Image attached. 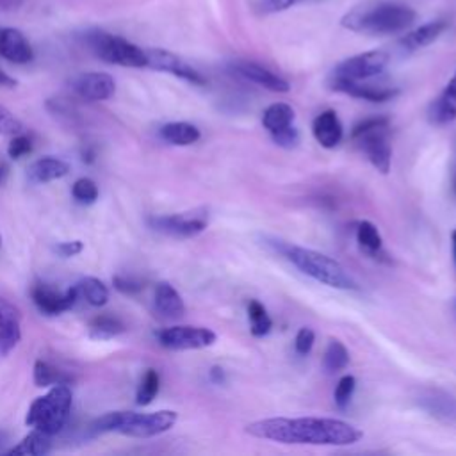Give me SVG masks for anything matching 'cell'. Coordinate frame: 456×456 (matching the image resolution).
<instances>
[{
    "mask_svg": "<svg viewBox=\"0 0 456 456\" xmlns=\"http://www.w3.org/2000/svg\"><path fill=\"white\" fill-rule=\"evenodd\" d=\"M146 59H148L146 68L175 75V77H179V79H182L189 84H195V86H205L207 84V79L195 66H191L188 61H184L181 56H177L170 50L146 49Z\"/></svg>",
    "mask_w": 456,
    "mask_h": 456,
    "instance_id": "cell-11",
    "label": "cell"
},
{
    "mask_svg": "<svg viewBox=\"0 0 456 456\" xmlns=\"http://www.w3.org/2000/svg\"><path fill=\"white\" fill-rule=\"evenodd\" d=\"M389 61H390V56L385 50L362 52L341 61L334 68L332 77L348 79V81H371L385 72V68L389 66Z\"/></svg>",
    "mask_w": 456,
    "mask_h": 456,
    "instance_id": "cell-10",
    "label": "cell"
},
{
    "mask_svg": "<svg viewBox=\"0 0 456 456\" xmlns=\"http://www.w3.org/2000/svg\"><path fill=\"white\" fill-rule=\"evenodd\" d=\"M357 390V378L352 376V375H346L343 376L339 382H337V387H336V392H334V399H336V405L341 408V410H346L353 399V394Z\"/></svg>",
    "mask_w": 456,
    "mask_h": 456,
    "instance_id": "cell-35",
    "label": "cell"
},
{
    "mask_svg": "<svg viewBox=\"0 0 456 456\" xmlns=\"http://www.w3.org/2000/svg\"><path fill=\"white\" fill-rule=\"evenodd\" d=\"M357 243L362 251H366L369 257H376L383 253V239L380 230L371 221H360L357 225Z\"/></svg>",
    "mask_w": 456,
    "mask_h": 456,
    "instance_id": "cell-27",
    "label": "cell"
},
{
    "mask_svg": "<svg viewBox=\"0 0 456 456\" xmlns=\"http://www.w3.org/2000/svg\"><path fill=\"white\" fill-rule=\"evenodd\" d=\"M84 42L89 47V50L104 63L118 65L123 68L148 66L146 49H141L121 36L105 33L102 29H91V31H86Z\"/></svg>",
    "mask_w": 456,
    "mask_h": 456,
    "instance_id": "cell-7",
    "label": "cell"
},
{
    "mask_svg": "<svg viewBox=\"0 0 456 456\" xmlns=\"http://www.w3.org/2000/svg\"><path fill=\"white\" fill-rule=\"evenodd\" d=\"M72 195L77 204L93 205L98 200V186L95 184V181L82 177L75 181V184L72 186Z\"/></svg>",
    "mask_w": 456,
    "mask_h": 456,
    "instance_id": "cell-34",
    "label": "cell"
},
{
    "mask_svg": "<svg viewBox=\"0 0 456 456\" xmlns=\"http://www.w3.org/2000/svg\"><path fill=\"white\" fill-rule=\"evenodd\" d=\"M313 134L323 148L332 150L341 144V141L344 137V127H343V121L339 120L337 112L332 109H327L314 118Z\"/></svg>",
    "mask_w": 456,
    "mask_h": 456,
    "instance_id": "cell-18",
    "label": "cell"
},
{
    "mask_svg": "<svg viewBox=\"0 0 456 456\" xmlns=\"http://www.w3.org/2000/svg\"><path fill=\"white\" fill-rule=\"evenodd\" d=\"M449 24L445 20H435V22H428L410 33H406L401 40H399V47L403 52H417L424 47H429L431 43H435L445 31H447Z\"/></svg>",
    "mask_w": 456,
    "mask_h": 456,
    "instance_id": "cell-22",
    "label": "cell"
},
{
    "mask_svg": "<svg viewBox=\"0 0 456 456\" xmlns=\"http://www.w3.org/2000/svg\"><path fill=\"white\" fill-rule=\"evenodd\" d=\"M22 128V121L10 109L0 105V135H17Z\"/></svg>",
    "mask_w": 456,
    "mask_h": 456,
    "instance_id": "cell-36",
    "label": "cell"
},
{
    "mask_svg": "<svg viewBox=\"0 0 456 456\" xmlns=\"http://www.w3.org/2000/svg\"><path fill=\"white\" fill-rule=\"evenodd\" d=\"M159 344L166 350L174 352H188V350H205L216 344L218 336L211 328L193 327V325H177L165 328L156 334Z\"/></svg>",
    "mask_w": 456,
    "mask_h": 456,
    "instance_id": "cell-9",
    "label": "cell"
},
{
    "mask_svg": "<svg viewBox=\"0 0 456 456\" xmlns=\"http://www.w3.org/2000/svg\"><path fill=\"white\" fill-rule=\"evenodd\" d=\"M31 150H33L31 139H29L27 135L17 134V135L10 141V144H8V156H10L12 159H22V158H26V156L31 154Z\"/></svg>",
    "mask_w": 456,
    "mask_h": 456,
    "instance_id": "cell-38",
    "label": "cell"
},
{
    "mask_svg": "<svg viewBox=\"0 0 456 456\" xmlns=\"http://www.w3.org/2000/svg\"><path fill=\"white\" fill-rule=\"evenodd\" d=\"M72 89L86 102H104L116 93V82L109 73L86 72L72 81Z\"/></svg>",
    "mask_w": 456,
    "mask_h": 456,
    "instance_id": "cell-13",
    "label": "cell"
},
{
    "mask_svg": "<svg viewBox=\"0 0 456 456\" xmlns=\"http://www.w3.org/2000/svg\"><path fill=\"white\" fill-rule=\"evenodd\" d=\"M389 118L375 116L357 123L352 130V139L364 151L367 161L383 175H387L392 166V146L389 141Z\"/></svg>",
    "mask_w": 456,
    "mask_h": 456,
    "instance_id": "cell-6",
    "label": "cell"
},
{
    "mask_svg": "<svg viewBox=\"0 0 456 456\" xmlns=\"http://www.w3.org/2000/svg\"><path fill=\"white\" fill-rule=\"evenodd\" d=\"M72 403L73 394L68 383L54 385L45 396H40L33 401L27 410L26 424L33 429H40L54 437L66 426L72 412Z\"/></svg>",
    "mask_w": 456,
    "mask_h": 456,
    "instance_id": "cell-5",
    "label": "cell"
},
{
    "mask_svg": "<svg viewBox=\"0 0 456 456\" xmlns=\"http://www.w3.org/2000/svg\"><path fill=\"white\" fill-rule=\"evenodd\" d=\"M230 70L234 73H237L239 77L264 88V89H269L273 93H289L290 91V84L276 75L274 72L264 68L262 65L259 63H253V61H236L230 65Z\"/></svg>",
    "mask_w": 456,
    "mask_h": 456,
    "instance_id": "cell-16",
    "label": "cell"
},
{
    "mask_svg": "<svg viewBox=\"0 0 456 456\" xmlns=\"http://www.w3.org/2000/svg\"><path fill=\"white\" fill-rule=\"evenodd\" d=\"M0 58L13 65H27L35 59V50L22 31L3 27L0 29Z\"/></svg>",
    "mask_w": 456,
    "mask_h": 456,
    "instance_id": "cell-17",
    "label": "cell"
},
{
    "mask_svg": "<svg viewBox=\"0 0 456 456\" xmlns=\"http://www.w3.org/2000/svg\"><path fill=\"white\" fill-rule=\"evenodd\" d=\"M248 318H250V332L253 337H266L271 332L273 321L266 307L259 299H251L248 303Z\"/></svg>",
    "mask_w": 456,
    "mask_h": 456,
    "instance_id": "cell-30",
    "label": "cell"
},
{
    "mask_svg": "<svg viewBox=\"0 0 456 456\" xmlns=\"http://www.w3.org/2000/svg\"><path fill=\"white\" fill-rule=\"evenodd\" d=\"M271 139L278 146H282V148H294L299 143V132H298V128L294 125V127H290V128H287V130H283V132H280L276 135H271Z\"/></svg>",
    "mask_w": 456,
    "mask_h": 456,
    "instance_id": "cell-41",
    "label": "cell"
},
{
    "mask_svg": "<svg viewBox=\"0 0 456 456\" xmlns=\"http://www.w3.org/2000/svg\"><path fill=\"white\" fill-rule=\"evenodd\" d=\"M0 86H4V88H15L17 86V81L12 75H8L3 68H0Z\"/></svg>",
    "mask_w": 456,
    "mask_h": 456,
    "instance_id": "cell-44",
    "label": "cell"
},
{
    "mask_svg": "<svg viewBox=\"0 0 456 456\" xmlns=\"http://www.w3.org/2000/svg\"><path fill=\"white\" fill-rule=\"evenodd\" d=\"M301 0H260L259 3V8L262 13H282V12H287L290 8H294L296 4H299Z\"/></svg>",
    "mask_w": 456,
    "mask_h": 456,
    "instance_id": "cell-39",
    "label": "cell"
},
{
    "mask_svg": "<svg viewBox=\"0 0 456 456\" xmlns=\"http://www.w3.org/2000/svg\"><path fill=\"white\" fill-rule=\"evenodd\" d=\"M36 309L45 316H59L70 311L81 298L77 283L66 290H58L49 283H36L31 290Z\"/></svg>",
    "mask_w": 456,
    "mask_h": 456,
    "instance_id": "cell-12",
    "label": "cell"
},
{
    "mask_svg": "<svg viewBox=\"0 0 456 456\" xmlns=\"http://www.w3.org/2000/svg\"><path fill=\"white\" fill-rule=\"evenodd\" d=\"M35 383L36 387H54L59 383H72V376L66 375L65 371L54 367L52 364L45 362V360H38L35 364Z\"/></svg>",
    "mask_w": 456,
    "mask_h": 456,
    "instance_id": "cell-29",
    "label": "cell"
},
{
    "mask_svg": "<svg viewBox=\"0 0 456 456\" xmlns=\"http://www.w3.org/2000/svg\"><path fill=\"white\" fill-rule=\"evenodd\" d=\"M429 123L442 127L456 120V72L442 89V93L431 102L428 109Z\"/></svg>",
    "mask_w": 456,
    "mask_h": 456,
    "instance_id": "cell-19",
    "label": "cell"
},
{
    "mask_svg": "<svg viewBox=\"0 0 456 456\" xmlns=\"http://www.w3.org/2000/svg\"><path fill=\"white\" fill-rule=\"evenodd\" d=\"M452 311H454V314H456V299H454V303H452Z\"/></svg>",
    "mask_w": 456,
    "mask_h": 456,
    "instance_id": "cell-47",
    "label": "cell"
},
{
    "mask_svg": "<svg viewBox=\"0 0 456 456\" xmlns=\"http://www.w3.org/2000/svg\"><path fill=\"white\" fill-rule=\"evenodd\" d=\"M330 88L337 93H344L353 98L367 100L373 104L389 102L398 95V89L394 88L369 84L367 81H348V79H337V77L330 79Z\"/></svg>",
    "mask_w": 456,
    "mask_h": 456,
    "instance_id": "cell-15",
    "label": "cell"
},
{
    "mask_svg": "<svg viewBox=\"0 0 456 456\" xmlns=\"http://www.w3.org/2000/svg\"><path fill=\"white\" fill-rule=\"evenodd\" d=\"M22 341V314L6 298H0V355L8 357Z\"/></svg>",
    "mask_w": 456,
    "mask_h": 456,
    "instance_id": "cell-14",
    "label": "cell"
},
{
    "mask_svg": "<svg viewBox=\"0 0 456 456\" xmlns=\"http://www.w3.org/2000/svg\"><path fill=\"white\" fill-rule=\"evenodd\" d=\"M148 225L163 236L175 239H191L200 236L209 227L207 211H189L179 214H165L148 218Z\"/></svg>",
    "mask_w": 456,
    "mask_h": 456,
    "instance_id": "cell-8",
    "label": "cell"
},
{
    "mask_svg": "<svg viewBox=\"0 0 456 456\" xmlns=\"http://www.w3.org/2000/svg\"><path fill=\"white\" fill-rule=\"evenodd\" d=\"M77 287H79L81 298L86 299L91 307L100 309L109 301V289H107V285L102 280L95 278V276L82 278L77 283Z\"/></svg>",
    "mask_w": 456,
    "mask_h": 456,
    "instance_id": "cell-28",
    "label": "cell"
},
{
    "mask_svg": "<svg viewBox=\"0 0 456 456\" xmlns=\"http://www.w3.org/2000/svg\"><path fill=\"white\" fill-rule=\"evenodd\" d=\"M285 260H289L294 267H298L303 274L311 276L313 280L339 289V290H357V280L344 269V266L313 248H303L298 244H290L285 241H271L269 243Z\"/></svg>",
    "mask_w": 456,
    "mask_h": 456,
    "instance_id": "cell-3",
    "label": "cell"
},
{
    "mask_svg": "<svg viewBox=\"0 0 456 456\" xmlns=\"http://www.w3.org/2000/svg\"><path fill=\"white\" fill-rule=\"evenodd\" d=\"M154 305H156L158 314L165 320L175 321V320L184 318V314H186L184 299L170 282L158 283L156 296H154Z\"/></svg>",
    "mask_w": 456,
    "mask_h": 456,
    "instance_id": "cell-21",
    "label": "cell"
},
{
    "mask_svg": "<svg viewBox=\"0 0 456 456\" xmlns=\"http://www.w3.org/2000/svg\"><path fill=\"white\" fill-rule=\"evenodd\" d=\"M52 449V442H50V435L40 431V429H33L29 435H26L19 445L12 447L8 451V454H15V456H43L47 452H50Z\"/></svg>",
    "mask_w": 456,
    "mask_h": 456,
    "instance_id": "cell-26",
    "label": "cell"
},
{
    "mask_svg": "<svg viewBox=\"0 0 456 456\" xmlns=\"http://www.w3.org/2000/svg\"><path fill=\"white\" fill-rule=\"evenodd\" d=\"M323 366L328 373H339V371H344L348 366H350V352L348 348L337 341V339H332L327 346V352H325V357H323Z\"/></svg>",
    "mask_w": 456,
    "mask_h": 456,
    "instance_id": "cell-33",
    "label": "cell"
},
{
    "mask_svg": "<svg viewBox=\"0 0 456 456\" xmlns=\"http://www.w3.org/2000/svg\"><path fill=\"white\" fill-rule=\"evenodd\" d=\"M452 255H454V262H456V230L452 232Z\"/></svg>",
    "mask_w": 456,
    "mask_h": 456,
    "instance_id": "cell-45",
    "label": "cell"
},
{
    "mask_svg": "<svg viewBox=\"0 0 456 456\" xmlns=\"http://www.w3.org/2000/svg\"><path fill=\"white\" fill-rule=\"evenodd\" d=\"M159 389H161L159 373L156 369H146L141 382H139L137 392H135V403L139 406H148L159 394Z\"/></svg>",
    "mask_w": 456,
    "mask_h": 456,
    "instance_id": "cell-32",
    "label": "cell"
},
{
    "mask_svg": "<svg viewBox=\"0 0 456 456\" xmlns=\"http://www.w3.org/2000/svg\"><path fill=\"white\" fill-rule=\"evenodd\" d=\"M159 135L174 146H189L200 141L202 132L197 125L188 121H172L161 127Z\"/></svg>",
    "mask_w": 456,
    "mask_h": 456,
    "instance_id": "cell-25",
    "label": "cell"
},
{
    "mask_svg": "<svg viewBox=\"0 0 456 456\" xmlns=\"http://www.w3.org/2000/svg\"><path fill=\"white\" fill-rule=\"evenodd\" d=\"M112 283H114L116 290H120L121 294H127V296H134V294L141 292L144 287L143 282H139L135 278H128V276H114Z\"/></svg>",
    "mask_w": 456,
    "mask_h": 456,
    "instance_id": "cell-40",
    "label": "cell"
},
{
    "mask_svg": "<svg viewBox=\"0 0 456 456\" xmlns=\"http://www.w3.org/2000/svg\"><path fill=\"white\" fill-rule=\"evenodd\" d=\"M294 120H296V112L285 102L271 104L262 114V125L269 132V135H276V134L294 127Z\"/></svg>",
    "mask_w": 456,
    "mask_h": 456,
    "instance_id": "cell-24",
    "label": "cell"
},
{
    "mask_svg": "<svg viewBox=\"0 0 456 456\" xmlns=\"http://www.w3.org/2000/svg\"><path fill=\"white\" fill-rule=\"evenodd\" d=\"M209 376H211V380H213L216 385L225 383V371H223L221 367H213L211 373H209Z\"/></svg>",
    "mask_w": 456,
    "mask_h": 456,
    "instance_id": "cell-43",
    "label": "cell"
},
{
    "mask_svg": "<svg viewBox=\"0 0 456 456\" xmlns=\"http://www.w3.org/2000/svg\"><path fill=\"white\" fill-rule=\"evenodd\" d=\"M417 20L415 10L399 3L373 0L348 12L341 26L364 36H394L406 33Z\"/></svg>",
    "mask_w": 456,
    "mask_h": 456,
    "instance_id": "cell-2",
    "label": "cell"
},
{
    "mask_svg": "<svg viewBox=\"0 0 456 456\" xmlns=\"http://www.w3.org/2000/svg\"><path fill=\"white\" fill-rule=\"evenodd\" d=\"M246 433L287 445H353L362 440L364 431L352 422L332 417H269L253 421Z\"/></svg>",
    "mask_w": 456,
    "mask_h": 456,
    "instance_id": "cell-1",
    "label": "cell"
},
{
    "mask_svg": "<svg viewBox=\"0 0 456 456\" xmlns=\"http://www.w3.org/2000/svg\"><path fill=\"white\" fill-rule=\"evenodd\" d=\"M70 174V165L59 158H42L29 166V181L33 184H47L59 181Z\"/></svg>",
    "mask_w": 456,
    "mask_h": 456,
    "instance_id": "cell-23",
    "label": "cell"
},
{
    "mask_svg": "<svg viewBox=\"0 0 456 456\" xmlns=\"http://www.w3.org/2000/svg\"><path fill=\"white\" fill-rule=\"evenodd\" d=\"M0 246H3V237H0Z\"/></svg>",
    "mask_w": 456,
    "mask_h": 456,
    "instance_id": "cell-48",
    "label": "cell"
},
{
    "mask_svg": "<svg viewBox=\"0 0 456 456\" xmlns=\"http://www.w3.org/2000/svg\"><path fill=\"white\" fill-rule=\"evenodd\" d=\"M3 175H4V174H3V168H0V182H3Z\"/></svg>",
    "mask_w": 456,
    "mask_h": 456,
    "instance_id": "cell-46",
    "label": "cell"
},
{
    "mask_svg": "<svg viewBox=\"0 0 456 456\" xmlns=\"http://www.w3.org/2000/svg\"><path fill=\"white\" fill-rule=\"evenodd\" d=\"M419 403L429 415L437 417L438 421L456 424V398L451 394L438 389H429L421 394Z\"/></svg>",
    "mask_w": 456,
    "mask_h": 456,
    "instance_id": "cell-20",
    "label": "cell"
},
{
    "mask_svg": "<svg viewBox=\"0 0 456 456\" xmlns=\"http://www.w3.org/2000/svg\"><path fill=\"white\" fill-rule=\"evenodd\" d=\"M314 343H316V334L313 328H301L298 334H296V339H294V350L298 355L301 357H307L313 348H314Z\"/></svg>",
    "mask_w": 456,
    "mask_h": 456,
    "instance_id": "cell-37",
    "label": "cell"
},
{
    "mask_svg": "<svg viewBox=\"0 0 456 456\" xmlns=\"http://www.w3.org/2000/svg\"><path fill=\"white\" fill-rule=\"evenodd\" d=\"M179 421L175 410H158L150 413L139 412H107L91 424V431L121 433L132 438H151L170 431Z\"/></svg>",
    "mask_w": 456,
    "mask_h": 456,
    "instance_id": "cell-4",
    "label": "cell"
},
{
    "mask_svg": "<svg viewBox=\"0 0 456 456\" xmlns=\"http://www.w3.org/2000/svg\"><path fill=\"white\" fill-rule=\"evenodd\" d=\"M82 250H84L82 241H63V243H59V244L54 246V251H56L59 257H63V259L75 257V255H79Z\"/></svg>",
    "mask_w": 456,
    "mask_h": 456,
    "instance_id": "cell-42",
    "label": "cell"
},
{
    "mask_svg": "<svg viewBox=\"0 0 456 456\" xmlns=\"http://www.w3.org/2000/svg\"><path fill=\"white\" fill-rule=\"evenodd\" d=\"M125 332V325L114 316H98L89 325V336L97 341H109Z\"/></svg>",
    "mask_w": 456,
    "mask_h": 456,
    "instance_id": "cell-31",
    "label": "cell"
}]
</instances>
